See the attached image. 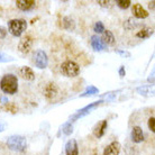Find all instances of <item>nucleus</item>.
I'll list each match as a JSON object with an SVG mask.
<instances>
[{
	"label": "nucleus",
	"mask_w": 155,
	"mask_h": 155,
	"mask_svg": "<svg viewBox=\"0 0 155 155\" xmlns=\"http://www.w3.org/2000/svg\"><path fill=\"white\" fill-rule=\"evenodd\" d=\"M0 89L7 94H15L18 91V78L15 74H5L0 80Z\"/></svg>",
	"instance_id": "1"
},
{
	"label": "nucleus",
	"mask_w": 155,
	"mask_h": 155,
	"mask_svg": "<svg viewBox=\"0 0 155 155\" xmlns=\"http://www.w3.org/2000/svg\"><path fill=\"white\" fill-rule=\"evenodd\" d=\"M6 143H7L8 147L15 152H24L27 147V140L24 136L20 135L9 136Z\"/></svg>",
	"instance_id": "2"
},
{
	"label": "nucleus",
	"mask_w": 155,
	"mask_h": 155,
	"mask_svg": "<svg viewBox=\"0 0 155 155\" xmlns=\"http://www.w3.org/2000/svg\"><path fill=\"white\" fill-rule=\"evenodd\" d=\"M27 28V21L25 19H12L8 23V31L15 37H19Z\"/></svg>",
	"instance_id": "3"
},
{
	"label": "nucleus",
	"mask_w": 155,
	"mask_h": 155,
	"mask_svg": "<svg viewBox=\"0 0 155 155\" xmlns=\"http://www.w3.org/2000/svg\"><path fill=\"white\" fill-rule=\"evenodd\" d=\"M61 71L62 73L68 78H74L78 77L80 73V66L78 63L74 61H65L61 64Z\"/></svg>",
	"instance_id": "4"
},
{
	"label": "nucleus",
	"mask_w": 155,
	"mask_h": 155,
	"mask_svg": "<svg viewBox=\"0 0 155 155\" xmlns=\"http://www.w3.org/2000/svg\"><path fill=\"white\" fill-rule=\"evenodd\" d=\"M102 102H104V100L93 101V102H91V104H89V105H87L85 107H83V108L79 109L77 113L73 114V115L71 116L70 120H71V121H75V120L80 119V118H82V117L89 115V114L91 113V110H92V109L97 108L98 106H100Z\"/></svg>",
	"instance_id": "5"
},
{
	"label": "nucleus",
	"mask_w": 155,
	"mask_h": 155,
	"mask_svg": "<svg viewBox=\"0 0 155 155\" xmlns=\"http://www.w3.org/2000/svg\"><path fill=\"white\" fill-rule=\"evenodd\" d=\"M34 63L38 69H45L48 64L47 54L43 50H37L34 54Z\"/></svg>",
	"instance_id": "6"
},
{
	"label": "nucleus",
	"mask_w": 155,
	"mask_h": 155,
	"mask_svg": "<svg viewBox=\"0 0 155 155\" xmlns=\"http://www.w3.org/2000/svg\"><path fill=\"white\" fill-rule=\"evenodd\" d=\"M33 47V37L31 35L24 36L18 44V50L23 54H28Z\"/></svg>",
	"instance_id": "7"
},
{
	"label": "nucleus",
	"mask_w": 155,
	"mask_h": 155,
	"mask_svg": "<svg viewBox=\"0 0 155 155\" xmlns=\"http://www.w3.org/2000/svg\"><path fill=\"white\" fill-rule=\"evenodd\" d=\"M43 93H44V96H45L47 100H53L58 96V87H56L54 82H48L45 85Z\"/></svg>",
	"instance_id": "8"
},
{
	"label": "nucleus",
	"mask_w": 155,
	"mask_h": 155,
	"mask_svg": "<svg viewBox=\"0 0 155 155\" xmlns=\"http://www.w3.org/2000/svg\"><path fill=\"white\" fill-rule=\"evenodd\" d=\"M132 12L134 17L138 18V19H144V18H147L148 17L147 10L140 4H134V6L132 7Z\"/></svg>",
	"instance_id": "9"
},
{
	"label": "nucleus",
	"mask_w": 155,
	"mask_h": 155,
	"mask_svg": "<svg viewBox=\"0 0 155 155\" xmlns=\"http://www.w3.org/2000/svg\"><path fill=\"white\" fill-rule=\"evenodd\" d=\"M16 6L21 12H29L33 8H35L36 1L35 0H17Z\"/></svg>",
	"instance_id": "10"
},
{
	"label": "nucleus",
	"mask_w": 155,
	"mask_h": 155,
	"mask_svg": "<svg viewBox=\"0 0 155 155\" xmlns=\"http://www.w3.org/2000/svg\"><path fill=\"white\" fill-rule=\"evenodd\" d=\"M107 127H108L107 120H101V121H99V123L94 126V128H93V135L96 136L97 138H101L102 136L105 135Z\"/></svg>",
	"instance_id": "11"
},
{
	"label": "nucleus",
	"mask_w": 155,
	"mask_h": 155,
	"mask_svg": "<svg viewBox=\"0 0 155 155\" xmlns=\"http://www.w3.org/2000/svg\"><path fill=\"white\" fill-rule=\"evenodd\" d=\"M18 73L24 80H27V81H34L35 80V73L29 66H21L18 71Z\"/></svg>",
	"instance_id": "12"
},
{
	"label": "nucleus",
	"mask_w": 155,
	"mask_h": 155,
	"mask_svg": "<svg viewBox=\"0 0 155 155\" xmlns=\"http://www.w3.org/2000/svg\"><path fill=\"white\" fill-rule=\"evenodd\" d=\"M120 143L119 142H111V143L109 144L108 146L105 148V151H104V155H119L120 153Z\"/></svg>",
	"instance_id": "13"
},
{
	"label": "nucleus",
	"mask_w": 155,
	"mask_h": 155,
	"mask_svg": "<svg viewBox=\"0 0 155 155\" xmlns=\"http://www.w3.org/2000/svg\"><path fill=\"white\" fill-rule=\"evenodd\" d=\"M65 154L66 155H79V146L75 140H70L65 144Z\"/></svg>",
	"instance_id": "14"
},
{
	"label": "nucleus",
	"mask_w": 155,
	"mask_h": 155,
	"mask_svg": "<svg viewBox=\"0 0 155 155\" xmlns=\"http://www.w3.org/2000/svg\"><path fill=\"white\" fill-rule=\"evenodd\" d=\"M132 140L134 143H142L144 140V133L143 129L140 126H135L132 129V134H130Z\"/></svg>",
	"instance_id": "15"
},
{
	"label": "nucleus",
	"mask_w": 155,
	"mask_h": 155,
	"mask_svg": "<svg viewBox=\"0 0 155 155\" xmlns=\"http://www.w3.org/2000/svg\"><path fill=\"white\" fill-rule=\"evenodd\" d=\"M90 43H91V46L94 51H98L100 52L105 48V44L102 42V39L99 37L98 35H93L91 36V39H90Z\"/></svg>",
	"instance_id": "16"
},
{
	"label": "nucleus",
	"mask_w": 155,
	"mask_h": 155,
	"mask_svg": "<svg viewBox=\"0 0 155 155\" xmlns=\"http://www.w3.org/2000/svg\"><path fill=\"white\" fill-rule=\"evenodd\" d=\"M102 42H104V44H107V45H114L115 44V42H116V38H115V36H114V34L111 33V31H105L104 33H102Z\"/></svg>",
	"instance_id": "17"
},
{
	"label": "nucleus",
	"mask_w": 155,
	"mask_h": 155,
	"mask_svg": "<svg viewBox=\"0 0 155 155\" xmlns=\"http://www.w3.org/2000/svg\"><path fill=\"white\" fill-rule=\"evenodd\" d=\"M153 34H154V31H153V28L146 27V28H143V29H140L138 33H136V37H138V38H140V39H145V38H148V37H151Z\"/></svg>",
	"instance_id": "18"
},
{
	"label": "nucleus",
	"mask_w": 155,
	"mask_h": 155,
	"mask_svg": "<svg viewBox=\"0 0 155 155\" xmlns=\"http://www.w3.org/2000/svg\"><path fill=\"white\" fill-rule=\"evenodd\" d=\"M137 92L142 96H153L154 89H153V85H143L137 88Z\"/></svg>",
	"instance_id": "19"
},
{
	"label": "nucleus",
	"mask_w": 155,
	"mask_h": 155,
	"mask_svg": "<svg viewBox=\"0 0 155 155\" xmlns=\"http://www.w3.org/2000/svg\"><path fill=\"white\" fill-rule=\"evenodd\" d=\"M63 28H65L68 31H73L74 28H75V23H74L71 17L65 16L63 18Z\"/></svg>",
	"instance_id": "20"
},
{
	"label": "nucleus",
	"mask_w": 155,
	"mask_h": 155,
	"mask_svg": "<svg viewBox=\"0 0 155 155\" xmlns=\"http://www.w3.org/2000/svg\"><path fill=\"white\" fill-rule=\"evenodd\" d=\"M97 93H99V89L96 88L94 85H89V87H87L84 92L80 94V97H90V96H94Z\"/></svg>",
	"instance_id": "21"
},
{
	"label": "nucleus",
	"mask_w": 155,
	"mask_h": 155,
	"mask_svg": "<svg viewBox=\"0 0 155 155\" xmlns=\"http://www.w3.org/2000/svg\"><path fill=\"white\" fill-rule=\"evenodd\" d=\"M62 132H63V134L66 136H69L72 134V132H73V126L71 124V121H68V123H65V124L63 125Z\"/></svg>",
	"instance_id": "22"
},
{
	"label": "nucleus",
	"mask_w": 155,
	"mask_h": 155,
	"mask_svg": "<svg viewBox=\"0 0 155 155\" xmlns=\"http://www.w3.org/2000/svg\"><path fill=\"white\" fill-rule=\"evenodd\" d=\"M116 4L120 9H127V8L130 7L132 1H130V0H117Z\"/></svg>",
	"instance_id": "23"
},
{
	"label": "nucleus",
	"mask_w": 155,
	"mask_h": 155,
	"mask_svg": "<svg viewBox=\"0 0 155 155\" xmlns=\"http://www.w3.org/2000/svg\"><path fill=\"white\" fill-rule=\"evenodd\" d=\"M93 31H96V33H98V34H100V33H104V31H106V28H105V25H104V23H102V21H97V23L94 24V27H93Z\"/></svg>",
	"instance_id": "24"
},
{
	"label": "nucleus",
	"mask_w": 155,
	"mask_h": 155,
	"mask_svg": "<svg viewBox=\"0 0 155 155\" xmlns=\"http://www.w3.org/2000/svg\"><path fill=\"white\" fill-rule=\"evenodd\" d=\"M12 61H14V58L5 54V53H0V62L6 63V62H12Z\"/></svg>",
	"instance_id": "25"
},
{
	"label": "nucleus",
	"mask_w": 155,
	"mask_h": 155,
	"mask_svg": "<svg viewBox=\"0 0 155 155\" xmlns=\"http://www.w3.org/2000/svg\"><path fill=\"white\" fill-rule=\"evenodd\" d=\"M136 26V24L135 23H133V19L132 18H129V19H127V21H125L124 24V27L127 29V31H132L133 28Z\"/></svg>",
	"instance_id": "26"
},
{
	"label": "nucleus",
	"mask_w": 155,
	"mask_h": 155,
	"mask_svg": "<svg viewBox=\"0 0 155 155\" xmlns=\"http://www.w3.org/2000/svg\"><path fill=\"white\" fill-rule=\"evenodd\" d=\"M98 5H99L100 7L109 8L113 6V1H110V0H99V1H98Z\"/></svg>",
	"instance_id": "27"
},
{
	"label": "nucleus",
	"mask_w": 155,
	"mask_h": 155,
	"mask_svg": "<svg viewBox=\"0 0 155 155\" xmlns=\"http://www.w3.org/2000/svg\"><path fill=\"white\" fill-rule=\"evenodd\" d=\"M147 126H148V129L152 130V133L155 132V118L154 117H151L147 121Z\"/></svg>",
	"instance_id": "28"
},
{
	"label": "nucleus",
	"mask_w": 155,
	"mask_h": 155,
	"mask_svg": "<svg viewBox=\"0 0 155 155\" xmlns=\"http://www.w3.org/2000/svg\"><path fill=\"white\" fill-rule=\"evenodd\" d=\"M5 108H6V110L12 111V113H16V111H17V108H16V106L14 105V104H7Z\"/></svg>",
	"instance_id": "29"
},
{
	"label": "nucleus",
	"mask_w": 155,
	"mask_h": 155,
	"mask_svg": "<svg viewBox=\"0 0 155 155\" xmlns=\"http://www.w3.org/2000/svg\"><path fill=\"white\" fill-rule=\"evenodd\" d=\"M116 52L120 55V56H123V58H129V56H130V53H129V52H127V51L117 50Z\"/></svg>",
	"instance_id": "30"
},
{
	"label": "nucleus",
	"mask_w": 155,
	"mask_h": 155,
	"mask_svg": "<svg viewBox=\"0 0 155 155\" xmlns=\"http://www.w3.org/2000/svg\"><path fill=\"white\" fill-rule=\"evenodd\" d=\"M118 72H119V75H120V78H124L125 75H126V71H125V66H120L119 68V71H118Z\"/></svg>",
	"instance_id": "31"
},
{
	"label": "nucleus",
	"mask_w": 155,
	"mask_h": 155,
	"mask_svg": "<svg viewBox=\"0 0 155 155\" xmlns=\"http://www.w3.org/2000/svg\"><path fill=\"white\" fill-rule=\"evenodd\" d=\"M7 29L5 27H2V26H0V34H1V37L4 38V37H6V34H7Z\"/></svg>",
	"instance_id": "32"
},
{
	"label": "nucleus",
	"mask_w": 155,
	"mask_h": 155,
	"mask_svg": "<svg viewBox=\"0 0 155 155\" xmlns=\"http://www.w3.org/2000/svg\"><path fill=\"white\" fill-rule=\"evenodd\" d=\"M148 82H150V83H152V85L154 84V72L151 74V77L148 78Z\"/></svg>",
	"instance_id": "33"
},
{
	"label": "nucleus",
	"mask_w": 155,
	"mask_h": 155,
	"mask_svg": "<svg viewBox=\"0 0 155 155\" xmlns=\"http://www.w3.org/2000/svg\"><path fill=\"white\" fill-rule=\"evenodd\" d=\"M154 1H151V2H148V7H150V9H152V10H154Z\"/></svg>",
	"instance_id": "34"
},
{
	"label": "nucleus",
	"mask_w": 155,
	"mask_h": 155,
	"mask_svg": "<svg viewBox=\"0 0 155 155\" xmlns=\"http://www.w3.org/2000/svg\"><path fill=\"white\" fill-rule=\"evenodd\" d=\"M4 130H5V125L2 124L1 121H0V133H1V132H4Z\"/></svg>",
	"instance_id": "35"
}]
</instances>
